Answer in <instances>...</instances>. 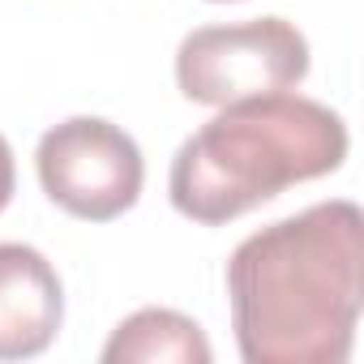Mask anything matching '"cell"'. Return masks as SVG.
Segmentation results:
<instances>
[{
	"mask_svg": "<svg viewBox=\"0 0 364 364\" xmlns=\"http://www.w3.org/2000/svg\"><path fill=\"white\" fill-rule=\"evenodd\" d=\"M35 171L48 202L82 223H112L137 206L146 159L137 141L103 116H69L39 137Z\"/></svg>",
	"mask_w": 364,
	"mask_h": 364,
	"instance_id": "obj_4",
	"label": "cell"
},
{
	"mask_svg": "<svg viewBox=\"0 0 364 364\" xmlns=\"http://www.w3.org/2000/svg\"><path fill=\"white\" fill-rule=\"evenodd\" d=\"M228 300L245 364H347L364 309V210L334 198L245 236Z\"/></svg>",
	"mask_w": 364,
	"mask_h": 364,
	"instance_id": "obj_1",
	"label": "cell"
},
{
	"mask_svg": "<svg viewBox=\"0 0 364 364\" xmlns=\"http://www.w3.org/2000/svg\"><path fill=\"white\" fill-rule=\"evenodd\" d=\"M347 146L343 116L317 99L291 90L236 99L180 141L167 193L185 219L223 228L291 185L338 171Z\"/></svg>",
	"mask_w": 364,
	"mask_h": 364,
	"instance_id": "obj_2",
	"label": "cell"
},
{
	"mask_svg": "<svg viewBox=\"0 0 364 364\" xmlns=\"http://www.w3.org/2000/svg\"><path fill=\"white\" fill-rule=\"evenodd\" d=\"M99 360L103 364H210L215 351L193 317L176 309H137L112 330Z\"/></svg>",
	"mask_w": 364,
	"mask_h": 364,
	"instance_id": "obj_6",
	"label": "cell"
},
{
	"mask_svg": "<svg viewBox=\"0 0 364 364\" xmlns=\"http://www.w3.org/2000/svg\"><path fill=\"white\" fill-rule=\"evenodd\" d=\"M65 321L56 266L18 240H0V360L43 355Z\"/></svg>",
	"mask_w": 364,
	"mask_h": 364,
	"instance_id": "obj_5",
	"label": "cell"
},
{
	"mask_svg": "<svg viewBox=\"0 0 364 364\" xmlns=\"http://www.w3.org/2000/svg\"><path fill=\"white\" fill-rule=\"evenodd\" d=\"M215 5H228V0H215Z\"/></svg>",
	"mask_w": 364,
	"mask_h": 364,
	"instance_id": "obj_8",
	"label": "cell"
},
{
	"mask_svg": "<svg viewBox=\"0 0 364 364\" xmlns=\"http://www.w3.org/2000/svg\"><path fill=\"white\" fill-rule=\"evenodd\" d=\"M14 189H18V167H14V146L0 133V210L14 202Z\"/></svg>",
	"mask_w": 364,
	"mask_h": 364,
	"instance_id": "obj_7",
	"label": "cell"
},
{
	"mask_svg": "<svg viewBox=\"0 0 364 364\" xmlns=\"http://www.w3.org/2000/svg\"><path fill=\"white\" fill-rule=\"evenodd\" d=\"M304 77H309V39L283 18L198 26L176 48L180 95L206 107L296 90Z\"/></svg>",
	"mask_w": 364,
	"mask_h": 364,
	"instance_id": "obj_3",
	"label": "cell"
}]
</instances>
